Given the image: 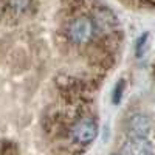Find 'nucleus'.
Returning a JSON list of instances; mask_svg holds the SVG:
<instances>
[{
    "mask_svg": "<svg viewBox=\"0 0 155 155\" xmlns=\"http://www.w3.org/2000/svg\"><path fill=\"white\" fill-rule=\"evenodd\" d=\"M153 144L146 137H130L123 147L124 155H153Z\"/></svg>",
    "mask_w": 155,
    "mask_h": 155,
    "instance_id": "obj_3",
    "label": "nucleus"
},
{
    "mask_svg": "<svg viewBox=\"0 0 155 155\" xmlns=\"http://www.w3.org/2000/svg\"><path fill=\"white\" fill-rule=\"evenodd\" d=\"M127 130L130 134V137H146L149 138L152 132V123L147 116L137 113L130 116V120L127 123Z\"/></svg>",
    "mask_w": 155,
    "mask_h": 155,
    "instance_id": "obj_4",
    "label": "nucleus"
},
{
    "mask_svg": "<svg viewBox=\"0 0 155 155\" xmlns=\"http://www.w3.org/2000/svg\"><path fill=\"white\" fill-rule=\"evenodd\" d=\"M95 25L101 30H112L118 27V19L109 9H99L95 14Z\"/></svg>",
    "mask_w": 155,
    "mask_h": 155,
    "instance_id": "obj_5",
    "label": "nucleus"
},
{
    "mask_svg": "<svg viewBox=\"0 0 155 155\" xmlns=\"http://www.w3.org/2000/svg\"><path fill=\"white\" fill-rule=\"evenodd\" d=\"M71 137L76 143L88 144L98 137V123L92 118H82L71 127Z\"/></svg>",
    "mask_w": 155,
    "mask_h": 155,
    "instance_id": "obj_2",
    "label": "nucleus"
},
{
    "mask_svg": "<svg viewBox=\"0 0 155 155\" xmlns=\"http://www.w3.org/2000/svg\"><path fill=\"white\" fill-rule=\"evenodd\" d=\"M113 155H118V153H113Z\"/></svg>",
    "mask_w": 155,
    "mask_h": 155,
    "instance_id": "obj_8",
    "label": "nucleus"
},
{
    "mask_svg": "<svg viewBox=\"0 0 155 155\" xmlns=\"http://www.w3.org/2000/svg\"><path fill=\"white\" fill-rule=\"evenodd\" d=\"M93 33H95V22L84 16L74 19L67 30V36L70 39V42L76 45L87 44L93 37Z\"/></svg>",
    "mask_w": 155,
    "mask_h": 155,
    "instance_id": "obj_1",
    "label": "nucleus"
},
{
    "mask_svg": "<svg viewBox=\"0 0 155 155\" xmlns=\"http://www.w3.org/2000/svg\"><path fill=\"white\" fill-rule=\"evenodd\" d=\"M121 92H123V82H120V85H116L115 95H113V101H115V102H120V98H121Z\"/></svg>",
    "mask_w": 155,
    "mask_h": 155,
    "instance_id": "obj_7",
    "label": "nucleus"
},
{
    "mask_svg": "<svg viewBox=\"0 0 155 155\" xmlns=\"http://www.w3.org/2000/svg\"><path fill=\"white\" fill-rule=\"evenodd\" d=\"M30 3V0H8V6L12 12H16V14H19V12L25 11L27 9Z\"/></svg>",
    "mask_w": 155,
    "mask_h": 155,
    "instance_id": "obj_6",
    "label": "nucleus"
}]
</instances>
